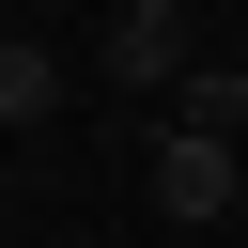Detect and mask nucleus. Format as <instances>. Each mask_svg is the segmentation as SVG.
I'll use <instances>...</instances> for the list:
<instances>
[{"label": "nucleus", "mask_w": 248, "mask_h": 248, "mask_svg": "<svg viewBox=\"0 0 248 248\" xmlns=\"http://www.w3.org/2000/svg\"><path fill=\"white\" fill-rule=\"evenodd\" d=\"M93 78H124V93H186V78H202L186 0H108V16H93Z\"/></svg>", "instance_id": "f257e3e1"}, {"label": "nucleus", "mask_w": 248, "mask_h": 248, "mask_svg": "<svg viewBox=\"0 0 248 248\" xmlns=\"http://www.w3.org/2000/svg\"><path fill=\"white\" fill-rule=\"evenodd\" d=\"M232 186H248V170H232V140L155 124V217H170V232H217V217H232Z\"/></svg>", "instance_id": "f03ea898"}, {"label": "nucleus", "mask_w": 248, "mask_h": 248, "mask_svg": "<svg viewBox=\"0 0 248 248\" xmlns=\"http://www.w3.org/2000/svg\"><path fill=\"white\" fill-rule=\"evenodd\" d=\"M46 108H62V46H31V31H16V46H0V124L31 140Z\"/></svg>", "instance_id": "7ed1b4c3"}, {"label": "nucleus", "mask_w": 248, "mask_h": 248, "mask_svg": "<svg viewBox=\"0 0 248 248\" xmlns=\"http://www.w3.org/2000/svg\"><path fill=\"white\" fill-rule=\"evenodd\" d=\"M170 124H202V140H232V124H248V62H202V78L170 93Z\"/></svg>", "instance_id": "20e7f679"}]
</instances>
